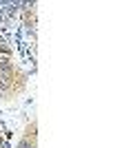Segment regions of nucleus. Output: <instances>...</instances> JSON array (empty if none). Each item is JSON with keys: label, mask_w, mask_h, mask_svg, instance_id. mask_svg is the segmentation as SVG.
Segmentation results:
<instances>
[{"label": "nucleus", "mask_w": 133, "mask_h": 148, "mask_svg": "<svg viewBox=\"0 0 133 148\" xmlns=\"http://www.w3.org/2000/svg\"><path fill=\"white\" fill-rule=\"evenodd\" d=\"M20 148H29V144H22V146H20Z\"/></svg>", "instance_id": "nucleus-1"}]
</instances>
